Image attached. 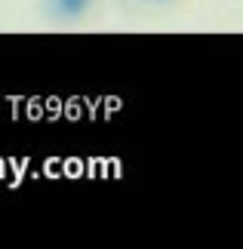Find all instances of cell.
<instances>
[{
  "instance_id": "6da1fadb",
  "label": "cell",
  "mask_w": 243,
  "mask_h": 249,
  "mask_svg": "<svg viewBox=\"0 0 243 249\" xmlns=\"http://www.w3.org/2000/svg\"><path fill=\"white\" fill-rule=\"evenodd\" d=\"M93 0H46V13H50L56 22H77L90 13Z\"/></svg>"
},
{
  "instance_id": "7a4b0ae2",
  "label": "cell",
  "mask_w": 243,
  "mask_h": 249,
  "mask_svg": "<svg viewBox=\"0 0 243 249\" xmlns=\"http://www.w3.org/2000/svg\"><path fill=\"white\" fill-rule=\"evenodd\" d=\"M151 3H163V0H151Z\"/></svg>"
}]
</instances>
